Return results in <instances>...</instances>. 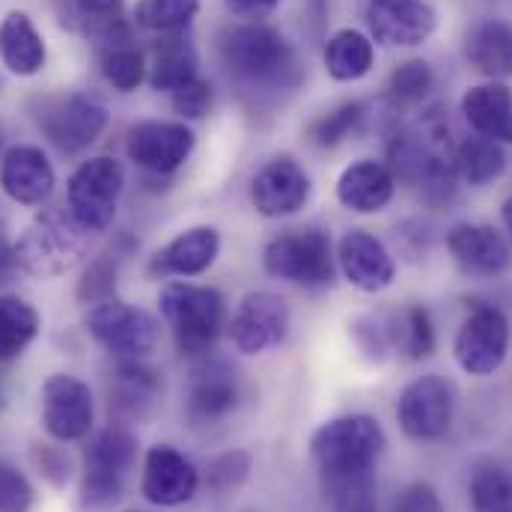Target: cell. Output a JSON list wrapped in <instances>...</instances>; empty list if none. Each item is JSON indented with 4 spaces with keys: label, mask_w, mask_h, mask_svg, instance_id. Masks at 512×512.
Instances as JSON below:
<instances>
[{
    "label": "cell",
    "mask_w": 512,
    "mask_h": 512,
    "mask_svg": "<svg viewBox=\"0 0 512 512\" xmlns=\"http://www.w3.org/2000/svg\"><path fill=\"white\" fill-rule=\"evenodd\" d=\"M387 158L393 179L417 188L432 206H444L456 197V143L441 105L420 111L414 120L396 128Z\"/></svg>",
    "instance_id": "1"
},
{
    "label": "cell",
    "mask_w": 512,
    "mask_h": 512,
    "mask_svg": "<svg viewBox=\"0 0 512 512\" xmlns=\"http://www.w3.org/2000/svg\"><path fill=\"white\" fill-rule=\"evenodd\" d=\"M384 447L387 438L382 423L370 414H346L322 423L310 438L322 492L376 483V465Z\"/></svg>",
    "instance_id": "2"
},
{
    "label": "cell",
    "mask_w": 512,
    "mask_h": 512,
    "mask_svg": "<svg viewBox=\"0 0 512 512\" xmlns=\"http://www.w3.org/2000/svg\"><path fill=\"white\" fill-rule=\"evenodd\" d=\"M221 60L245 90L283 93L301 84V69L283 33L262 21H248L221 33Z\"/></svg>",
    "instance_id": "3"
},
{
    "label": "cell",
    "mask_w": 512,
    "mask_h": 512,
    "mask_svg": "<svg viewBox=\"0 0 512 512\" xmlns=\"http://www.w3.org/2000/svg\"><path fill=\"white\" fill-rule=\"evenodd\" d=\"M161 316L170 325L176 346L188 358H209L227 328V301L215 286L167 283L158 295Z\"/></svg>",
    "instance_id": "4"
},
{
    "label": "cell",
    "mask_w": 512,
    "mask_h": 512,
    "mask_svg": "<svg viewBox=\"0 0 512 512\" xmlns=\"http://www.w3.org/2000/svg\"><path fill=\"white\" fill-rule=\"evenodd\" d=\"M90 233L72 221V215L48 212L39 215L24 236L12 245L15 265L33 277H60L75 268L87 254Z\"/></svg>",
    "instance_id": "5"
},
{
    "label": "cell",
    "mask_w": 512,
    "mask_h": 512,
    "mask_svg": "<svg viewBox=\"0 0 512 512\" xmlns=\"http://www.w3.org/2000/svg\"><path fill=\"white\" fill-rule=\"evenodd\" d=\"M126 185L123 164L111 155L81 161L66 182V206L78 227L87 233H105L117 218V203Z\"/></svg>",
    "instance_id": "6"
},
{
    "label": "cell",
    "mask_w": 512,
    "mask_h": 512,
    "mask_svg": "<svg viewBox=\"0 0 512 512\" xmlns=\"http://www.w3.org/2000/svg\"><path fill=\"white\" fill-rule=\"evenodd\" d=\"M137 462V438L126 426L102 429L84 450L81 465V501L90 507H108L123 498L128 477Z\"/></svg>",
    "instance_id": "7"
},
{
    "label": "cell",
    "mask_w": 512,
    "mask_h": 512,
    "mask_svg": "<svg viewBox=\"0 0 512 512\" xmlns=\"http://www.w3.org/2000/svg\"><path fill=\"white\" fill-rule=\"evenodd\" d=\"M262 265L271 277L298 283L304 289H325L334 283V245L325 230H289L265 245Z\"/></svg>",
    "instance_id": "8"
},
{
    "label": "cell",
    "mask_w": 512,
    "mask_h": 512,
    "mask_svg": "<svg viewBox=\"0 0 512 512\" xmlns=\"http://www.w3.org/2000/svg\"><path fill=\"white\" fill-rule=\"evenodd\" d=\"M84 328L102 349H108L120 361L146 358L161 340V322L149 310L117 298L93 304L84 316Z\"/></svg>",
    "instance_id": "9"
},
{
    "label": "cell",
    "mask_w": 512,
    "mask_h": 512,
    "mask_svg": "<svg viewBox=\"0 0 512 512\" xmlns=\"http://www.w3.org/2000/svg\"><path fill=\"white\" fill-rule=\"evenodd\" d=\"M456 414V390L444 376H420L396 399L399 429L411 441H438L450 432Z\"/></svg>",
    "instance_id": "10"
},
{
    "label": "cell",
    "mask_w": 512,
    "mask_h": 512,
    "mask_svg": "<svg viewBox=\"0 0 512 512\" xmlns=\"http://www.w3.org/2000/svg\"><path fill=\"white\" fill-rule=\"evenodd\" d=\"M510 355V319L504 310L474 307L453 340V358L468 376H492Z\"/></svg>",
    "instance_id": "11"
},
{
    "label": "cell",
    "mask_w": 512,
    "mask_h": 512,
    "mask_svg": "<svg viewBox=\"0 0 512 512\" xmlns=\"http://www.w3.org/2000/svg\"><path fill=\"white\" fill-rule=\"evenodd\" d=\"M36 123L45 137L63 152H81L102 137L108 126V108L84 93H66L42 99Z\"/></svg>",
    "instance_id": "12"
},
{
    "label": "cell",
    "mask_w": 512,
    "mask_h": 512,
    "mask_svg": "<svg viewBox=\"0 0 512 512\" xmlns=\"http://www.w3.org/2000/svg\"><path fill=\"white\" fill-rule=\"evenodd\" d=\"M96 423V399L90 384L54 373L42 384V426L54 441H81Z\"/></svg>",
    "instance_id": "13"
},
{
    "label": "cell",
    "mask_w": 512,
    "mask_h": 512,
    "mask_svg": "<svg viewBox=\"0 0 512 512\" xmlns=\"http://www.w3.org/2000/svg\"><path fill=\"white\" fill-rule=\"evenodd\" d=\"M200 471L197 465L179 453L170 444H155L143 456V477H140V495L152 507H182L194 501L200 492Z\"/></svg>",
    "instance_id": "14"
},
{
    "label": "cell",
    "mask_w": 512,
    "mask_h": 512,
    "mask_svg": "<svg viewBox=\"0 0 512 512\" xmlns=\"http://www.w3.org/2000/svg\"><path fill=\"white\" fill-rule=\"evenodd\" d=\"M364 18L370 39L387 48L423 45L438 27V12L426 0H367Z\"/></svg>",
    "instance_id": "15"
},
{
    "label": "cell",
    "mask_w": 512,
    "mask_h": 512,
    "mask_svg": "<svg viewBox=\"0 0 512 512\" xmlns=\"http://www.w3.org/2000/svg\"><path fill=\"white\" fill-rule=\"evenodd\" d=\"M194 143V131L185 123L143 120L128 131L126 149L137 167L155 176H170L191 158Z\"/></svg>",
    "instance_id": "16"
},
{
    "label": "cell",
    "mask_w": 512,
    "mask_h": 512,
    "mask_svg": "<svg viewBox=\"0 0 512 512\" xmlns=\"http://www.w3.org/2000/svg\"><path fill=\"white\" fill-rule=\"evenodd\" d=\"M289 304L274 295V292H251L233 322H230V337H233V346L242 352V355H262L274 346H280L289 334Z\"/></svg>",
    "instance_id": "17"
},
{
    "label": "cell",
    "mask_w": 512,
    "mask_h": 512,
    "mask_svg": "<svg viewBox=\"0 0 512 512\" xmlns=\"http://www.w3.org/2000/svg\"><path fill=\"white\" fill-rule=\"evenodd\" d=\"M310 200V176L292 155H277L251 179V203L262 218H286Z\"/></svg>",
    "instance_id": "18"
},
{
    "label": "cell",
    "mask_w": 512,
    "mask_h": 512,
    "mask_svg": "<svg viewBox=\"0 0 512 512\" xmlns=\"http://www.w3.org/2000/svg\"><path fill=\"white\" fill-rule=\"evenodd\" d=\"M239 399V376L224 361L200 358L188 384V420L194 426H218L239 408Z\"/></svg>",
    "instance_id": "19"
},
{
    "label": "cell",
    "mask_w": 512,
    "mask_h": 512,
    "mask_svg": "<svg viewBox=\"0 0 512 512\" xmlns=\"http://www.w3.org/2000/svg\"><path fill=\"white\" fill-rule=\"evenodd\" d=\"M57 185L54 164L39 146L18 143L0 158V191L18 206H42Z\"/></svg>",
    "instance_id": "20"
},
{
    "label": "cell",
    "mask_w": 512,
    "mask_h": 512,
    "mask_svg": "<svg viewBox=\"0 0 512 512\" xmlns=\"http://www.w3.org/2000/svg\"><path fill=\"white\" fill-rule=\"evenodd\" d=\"M337 262L346 280L361 292H382L396 277V262L390 251L367 230H349L340 239Z\"/></svg>",
    "instance_id": "21"
},
{
    "label": "cell",
    "mask_w": 512,
    "mask_h": 512,
    "mask_svg": "<svg viewBox=\"0 0 512 512\" xmlns=\"http://www.w3.org/2000/svg\"><path fill=\"white\" fill-rule=\"evenodd\" d=\"M447 251L468 271L495 277L512 262L510 239L489 224H456L447 233Z\"/></svg>",
    "instance_id": "22"
},
{
    "label": "cell",
    "mask_w": 512,
    "mask_h": 512,
    "mask_svg": "<svg viewBox=\"0 0 512 512\" xmlns=\"http://www.w3.org/2000/svg\"><path fill=\"white\" fill-rule=\"evenodd\" d=\"M221 254V233L215 227H191L170 239L149 262L155 277H197L215 265Z\"/></svg>",
    "instance_id": "23"
},
{
    "label": "cell",
    "mask_w": 512,
    "mask_h": 512,
    "mask_svg": "<svg viewBox=\"0 0 512 512\" xmlns=\"http://www.w3.org/2000/svg\"><path fill=\"white\" fill-rule=\"evenodd\" d=\"M468 66L489 78L504 81L512 78V24L504 18H480L465 30L462 42Z\"/></svg>",
    "instance_id": "24"
},
{
    "label": "cell",
    "mask_w": 512,
    "mask_h": 512,
    "mask_svg": "<svg viewBox=\"0 0 512 512\" xmlns=\"http://www.w3.org/2000/svg\"><path fill=\"white\" fill-rule=\"evenodd\" d=\"M393 191H396V179H393L390 167L382 161H373V158L349 164L337 179L340 206L349 212H358V215L382 212L393 200Z\"/></svg>",
    "instance_id": "25"
},
{
    "label": "cell",
    "mask_w": 512,
    "mask_h": 512,
    "mask_svg": "<svg viewBox=\"0 0 512 512\" xmlns=\"http://www.w3.org/2000/svg\"><path fill=\"white\" fill-rule=\"evenodd\" d=\"M161 393L164 379L140 361H123L108 379L111 411H117L126 420H146L158 405Z\"/></svg>",
    "instance_id": "26"
},
{
    "label": "cell",
    "mask_w": 512,
    "mask_h": 512,
    "mask_svg": "<svg viewBox=\"0 0 512 512\" xmlns=\"http://www.w3.org/2000/svg\"><path fill=\"white\" fill-rule=\"evenodd\" d=\"M0 60L18 78L39 75L45 69V39L36 30L33 18L21 9H9L0 21Z\"/></svg>",
    "instance_id": "27"
},
{
    "label": "cell",
    "mask_w": 512,
    "mask_h": 512,
    "mask_svg": "<svg viewBox=\"0 0 512 512\" xmlns=\"http://www.w3.org/2000/svg\"><path fill=\"white\" fill-rule=\"evenodd\" d=\"M60 24L99 48L131 36L123 18V0H60Z\"/></svg>",
    "instance_id": "28"
},
{
    "label": "cell",
    "mask_w": 512,
    "mask_h": 512,
    "mask_svg": "<svg viewBox=\"0 0 512 512\" xmlns=\"http://www.w3.org/2000/svg\"><path fill=\"white\" fill-rule=\"evenodd\" d=\"M468 126L498 143H512V90L501 81H486L462 96Z\"/></svg>",
    "instance_id": "29"
},
{
    "label": "cell",
    "mask_w": 512,
    "mask_h": 512,
    "mask_svg": "<svg viewBox=\"0 0 512 512\" xmlns=\"http://www.w3.org/2000/svg\"><path fill=\"white\" fill-rule=\"evenodd\" d=\"M200 57L191 39L173 33L170 39L158 42L152 48V63L146 69L149 87L158 93H173L179 87H185L188 81L200 78Z\"/></svg>",
    "instance_id": "30"
},
{
    "label": "cell",
    "mask_w": 512,
    "mask_h": 512,
    "mask_svg": "<svg viewBox=\"0 0 512 512\" xmlns=\"http://www.w3.org/2000/svg\"><path fill=\"white\" fill-rule=\"evenodd\" d=\"M373 63H376V42L364 30L343 27L325 42V72L334 81L343 84L361 81L370 75Z\"/></svg>",
    "instance_id": "31"
},
{
    "label": "cell",
    "mask_w": 512,
    "mask_h": 512,
    "mask_svg": "<svg viewBox=\"0 0 512 512\" xmlns=\"http://www.w3.org/2000/svg\"><path fill=\"white\" fill-rule=\"evenodd\" d=\"M507 152H504V143L492 140V137H465L459 146H456V173L474 185V188H483L495 179H501L507 173Z\"/></svg>",
    "instance_id": "32"
},
{
    "label": "cell",
    "mask_w": 512,
    "mask_h": 512,
    "mask_svg": "<svg viewBox=\"0 0 512 512\" xmlns=\"http://www.w3.org/2000/svg\"><path fill=\"white\" fill-rule=\"evenodd\" d=\"M42 319L36 307L18 295L0 298V361H15L39 337Z\"/></svg>",
    "instance_id": "33"
},
{
    "label": "cell",
    "mask_w": 512,
    "mask_h": 512,
    "mask_svg": "<svg viewBox=\"0 0 512 512\" xmlns=\"http://www.w3.org/2000/svg\"><path fill=\"white\" fill-rule=\"evenodd\" d=\"M99 63H102L105 81L120 93L137 90L143 84V78H146V60H143L140 48L131 42V36L117 39L111 45H102L99 48Z\"/></svg>",
    "instance_id": "34"
},
{
    "label": "cell",
    "mask_w": 512,
    "mask_h": 512,
    "mask_svg": "<svg viewBox=\"0 0 512 512\" xmlns=\"http://www.w3.org/2000/svg\"><path fill=\"white\" fill-rule=\"evenodd\" d=\"M200 12V0H137L131 18L149 33H182Z\"/></svg>",
    "instance_id": "35"
},
{
    "label": "cell",
    "mask_w": 512,
    "mask_h": 512,
    "mask_svg": "<svg viewBox=\"0 0 512 512\" xmlns=\"http://www.w3.org/2000/svg\"><path fill=\"white\" fill-rule=\"evenodd\" d=\"M393 337H396V349L405 352V358L411 361L429 358L435 352V328L429 310L420 304L405 307L399 316H393Z\"/></svg>",
    "instance_id": "36"
},
{
    "label": "cell",
    "mask_w": 512,
    "mask_h": 512,
    "mask_svg": "<svg viewBox=\"0 0 512 512\" xmlns=\"http://www.w3.org/2000/svg\"><path fill=\"white\" fill-rule=\"evenodd\" d=\"M432 87H435L432 66L426 60H405L387 78V99L393 108H414L429 96Z\"/></svg>",
    "instance_id": "37"
},
{
    "label": "cell",
    "mask_w": 512,
    "mask_h": 512,
    "mask_svg": "<svg viewBox=\"0 0 512 512\" xmlns=\"http://www.w3.org/2000/svg\"><path fill=\"white\" fill-rule=\"evenodd\" d=\"M474 512H512V471L504 465H483L471 480Z\"/></svg>",
    "instance_id": "38"
},
{
    "label": "cell",
    "mask_w": 512,
    "mask_h": 512,
    "mask_svg": "<svg viewBox=\"0 0 512 512\" xmlns=\"http://www.w3.org/2000/svg\"><path fill=\"white\" fill-rule=\"evenodd\" d=\"M364 117H367V108L361 102H346V105L334 108L331 114H322L319 120H313L310 128H307V134H310V140L316 146L334 149V146H340L343 140H349L361 128Z\"/></svg>",
    "instance_id": "39"
},
{
    "label": "cell",
    "mask_w": 512,
    "mask_h": 512,
    "mask_svg": "<svg viewBox=\"0 0 512 512\" xmlns=\"http://www.w3.org/2000/svg\"><path fill=\"white\" fill-rule=\"evenodd\" d=\"M251 477V456L245 450H227L215 456L206 468V483L212 492H233Z\"/></svg>",
    "instance_id": "40"
},
{
    "label": "cell",
    "mask_w": 512,
    "mask_h": 512,
    "mask_svg": "<svg viewBox=\"0 0 512 512\" xmlns=\"http://www.w3.org/2000/svg\"><path fill=\"white\" fill-rule=\"evenodd\" d=\"M114 289H117V259H111V254H102L87 268L78 286V298L84 304H102L114 298Z\"/></svg>",
    "instance_id": "41"
},
{
    "label": "cell",
    "mask_w": 512,
    "mask_h": 512,
    "mask_svg": "<svg viewBox=\"0 0 512 512\" xmlns=\"http://www.w3.org/2000/svg\"><path fill=\"white\" fill-rule=\"evenodd\" d=\"M36 504L33 483L9 462H0V512H30Z\"/></svg>",
    "instance_id": "42"
},
{
    "label": "cell",
    "mask_w": 512,
    "mask_h": 512,
    "mask_svg": "<svg viewBox=\"0 0 512 512\" xmlns=\"http://www.w3.org/2000/svg\"><path fill=\"white\" fill-rule=\"evenodd\" d=\"M355 340L361 346L364 355H370L373 361H382L390 349H396V337H393V319L384 316H367L361 322H355Z\"/></svg>",
    "instance_id": "43"
},
{
    "label": "cell",
    "mask_w": 512,
    "mask_h": 512,
    "mask_svg": "<svg viewBox=\"0 0 512 512\" xmlns=\"http://www.w3.org/2000/svg\"><path fill=\"white\" fill-rule=\"evenodd\" d=\"M170 105L182 120H200L212 108V84L203 78H194L185 87L170 93Z\"/></svg>",
    "instance_id": "44"
},
{
    "label": "cell",
    "mask_w": 512,
    "mask_h": 512,
    "mask_svg": "<svg viewBox=\"0 0 512 512\" xmlns=\"http://www.w3.org/2000/svg\"><path fill=\"white\" fill-rule=\"evenodd\" d=\"M325 498L331 504V512H379V504H376V483L331 489V492H325Z\"/></svg>",
    "instance_id": "45"
},
{
    "label": "cell",
    "mask_w": 512,
    "mask_h": 512,
    "mask_svg": "<svg viewBox=\"0 0 512 512\" xmlns=\"http://www.w3.org/2000/svg\"><path fill=\"white\" fill-rule=\"evenodd\" d=\"M390 512H444V504L432 483H408L396 492Z\"/></svg>",
    "instance_id": "46"
},
{
    "label": "cell",
    "mask_w": 512,
    "mask_h": 512,
    "mask_svg": "<svg viewBox=\"0 0 512 512\" xmlns=\"http://www.w3.org/2000/svg\"><path fill=\"white\" fill-rule=\"evenodd\" d=\"M36 462L54 486H63L69 480V456H63L60 450L42 447V453H36Z\"/></svg>",
    "instance_id": "47"
},
{
    "label": "cell",
    "mask_w": 512,
    "mask_h": 512,
    "mask_svg": "<svg viewBox=\"0 0 512 512\" xmlns=\"http://www.w3.org/2000/svg\"><path fill=\"white\" fill-rule=\"evenodd\" d=\"M224 3L233 15H239L245 21H262L280 6V0H224Z\"/></svg>",
    "instance_id": "48"
},
{
    "label": "cell",
    "mask_w": 512,
    "mask_h": 512,
    "mask_svg": "<svg viewBox=\"0 0 512 512\" xmlns=\"http://www.w3.org/2000/svg\"><path fill=\"white\" fill-rule=\"evenodd\" d=\"M12 268H15V251H12V245L0 236V280H3Z\"/></svg>",
    "instance_id": "49"
},
{
    "label": "cell",
    "mask_w": 512,
    "mask_h": 512,
    "mask_svg": "<svg viewBox=\"0 0 512 512\" xmlns=\"http://www.w3.org/2000/svg\"><path fill=\"white\" fill-rule=\"evenodd\" d=\"M501 218H504V230H507V236H510V245H512V197L504 203Z\"/></svg>",
    "instance_id": "50"
},
{
    "label": "cell",
    "mask_w": 512,
    "mask_h": 512,
    "mask_svg": "<svg viewBox=\"0 0 512 512\" xmlns=\"http://www.w3.org/2000/svg\"><path fill=\"white\" fill-rule=\"evenodd\" d=\"M0 149H3V137H0Z\"/></svg>",
    "instance_id": "51"
},
{
    "label": "cell",
    "mask_w": 512,
    "mask_h": 512,
    "mask_svg": "<svg viewBox=\"0 0 512 512\" xmlns=\"http://www.w3.org/2000/svg\"><path fill=\"white\" fill-rule=\"evenodd\" d=\"M128 512H146V510H128Z\"/></svg>",
    "instance_id": "52"
}]
</instances>
